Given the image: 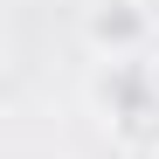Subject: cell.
Returning <instances> with one entry per match:
<instances>
[{"instance_id":"obj_1","label":"cell","mask_w":159,"mask_h":159,"mask_svg":"<svg viewBox=\"0 0 159 159\" xmlns=\"http://www.w3.org/2000/svg\"><path fill=\"white\" fill-rule=\"evenodd\" d=\"M90 111L125 152H159V62H97L90 69Z\"/></svg>"},{"instance_id":"obj_2","label":"cell","mask_w":159,"mask_h":159,"mask_svg":"<svg viewBox=\"0 0 159 159\" xmlns=\"http://www.w3.org/2000/svg\"><path fill=\"white\" fill-rule=\"evenodd\" d=\"M159 42V21L145 14V0H90L83 7V48L97 62H145Z\"/></svg>"},{"instance_id":"obj_3","label":"cell","mask_w":159,"mask_h":159,"mask_svg":"<svg viewBox=\"0 0 159 159\" xmlns=\"http://www.w3.org/2000/svg\"><path fill=\"white\" fill-rule=\"evenodd\" d=\"M145 14H152V21H159V0H145Z\"/></svg>"}]
</instances>
